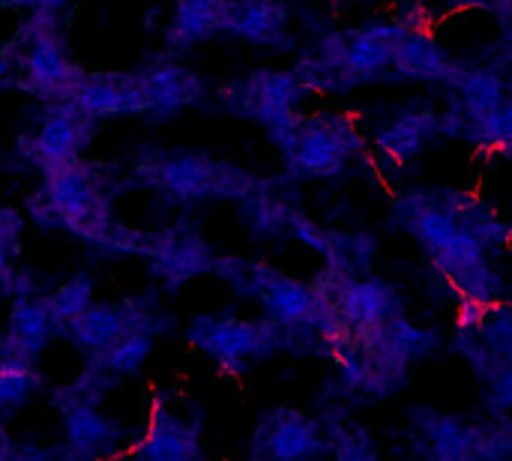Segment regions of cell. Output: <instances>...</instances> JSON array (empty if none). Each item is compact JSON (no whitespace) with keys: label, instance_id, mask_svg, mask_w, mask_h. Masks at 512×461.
Listing matches in <instances>:
<instances>
[{"label":"cell","instance_id":"cell-1","mask_svg":"<svg viewBox=\"0 0 512 461\" xmlns=\"http://www.w3.org/2000/svg\"><path fill=\"white\" fill-rule=\"evenodd\" d=\"M405 21H372L321 36L294 66L309 93H348L393 75Z\"/></svg>","mask_w":512,"mask_h":461},{"label":"cell","instance_id":"cell-2","mask_svg":"<svg viewBox=\"0 0 512 461\" xmlns=\"http://www.w3.org/2000/svg\"><path fill=\"white\" fill-rule=\"evenodd\" d=\"M216 264L225 267L222 276H228V282L237 291L261 303L264 315L276 321L288 333L291 342H297L300 336H309L318 342V351H321L318 327L330 309V300L318 285L285 276L282 270L267 267V264H249V261H234V258L216 261Z\"/></svg>","mask_w":512,"mask_h":461},{"label":"cell","instance_id":"cell-3","mask_svg":"<svg viewBox=\"0 0 512 461\" xmlns=\"http://www.w3.org/2000/svg\"><path fill=\"white\" fill-rule=\"evenodd\" d=\"M288 174L306 180H330L363 156L366 138L348 114L321 111L300 117L294 132L279 144Z\"/></svg>","mask_w":512,"mask_h":461},{"label":"cell","instance_id":"cell-4","mask_svg":"<svg viewBox=\"0 0 512 461\" xmlns=\"http://www.w3.org/2000/svg\"><path fill=\"white\" fill-rule=\"evenodd\" d=\"M189 342L207 357H213L225 372H246L252 363L273 357L291 339L267 315L261 321L201 315L189 327Z\"/></svg>","mask_w":512,"mask_h":461},{"label":"cell","instance_id":"cell-5","mask_svg":"<svg viewBox=\"0 0 512 461\" xmlns=\"http://www.w3.org/2000/svg\"><path fill=\"white\" fill-rule=\"evenodd\" d=\"M306 93L309 90L294 69H258L228 87V105L237 114L261 123L270 141L279 147L300 123V102Z\"/></svg>","mask_w":512,"mask_h":461},{"label":"cell","instance_id":"cell-6","mask_svg":"<svg viewBox=\"0 0 512 461\" xmlns=\"http://www.w3.org/2000/svg\"><path fill=\"white\" fill-rule=\"evenodd\" d=\"M159 189L183 198V201H201V198H252V189L258 186L246 171H237L225 162H216L201 153H177L162 162H156L147 174Z\"/></svg>","mask_w":512,"mask_h":461},{"label":"cell","instance_id":"cell-7","mask_svg":"<svg viewBox=\"0 0 512 461\" xmlns=\"http://www.w3.org/2000/svg\"><path fill=\"white\" fill-rule=\"evenodd\" d=\"M315 285L330 297L333 309L339 312L354 339H366L390 318L402 315L396 288L378 276H357L327 267V279H318Z\"/></svg>","mask_w":512,"mask_h":461},{"label":"cell","instance_id":"cell-8","mask_svg":"<svg viewBox=\"0 0 512 461\" xmlns=\"http://www.w3.org/2000/svg\"><path fill=\"white\" fill-rule=\"evenodd\" d=\"M57 222L72 228L81 237L99 240L108 225V204L81 162H66L45 171V198Z\"/></svg>","mask_w":512,"mask_h":461},{"label":"cell","instance_id":"cell-9","mask_svg":"<svg viewBox=\"0 0 512 461\" xmlns=\"http://www.w3.org/2000/svg\"><path fill=\"white\" fill-rule=\"evenodd\" d=\"M252 456L255 459L300 461L330 456L327 444V426L318 417H309L297 408H276L267 411L252 438Z\"/></svg>","mask_w":512,"mask_h":461},{"label":"cell","instance_id":"cell-10","mask_svg":"<svg viewBox=\"0 0 512 461\" xmlns=\"http://www.w3.org/2000/svg\"><path fill=\"white\" fill-rule=\"evenodd\" d=\"M411 426H414V438L420 441L417 450L423 456H429V459H480L483 423H471V420H465L459 414L414 408L411 411Z\"/></svg>","mask_w":512,"mask_h":461},{"label":"cell","instance_id":"cell-11","mask_svg":"<svg viewBox=\"0 0 512 461\" xmlns=\"http://www.w3.org/2000/svg\"><path fill=\"white\" fill-rule=\"evenodd\" d=\"M444 132V114L432 105H408L399 108L390 120L375 129V150L390 162L417 159L438 135Z\"/></svg>","mask_w":512,"mask_h":461},{"label":"cell","instance_id":"cell-12","mask_svg":"<svg viewBox=\"0 0 512 461\" xmlns=\"http://www.w3.org/2000/svg\"><path fill=\"white\" fill-rule=\"evenodd\" d=\"M462 63L450 57V51L420 24L405 21L399 42H396V57H393V75L402 81H441L453 84L459 75Z\"/></svg>","mask_w":512,"mask_h":461},{"label":"cell","instance_id":"cell-13","mask_svg":"<svg viewBox=\"0 0 512 461\" xmlns=\"http://www.w3.org/2000/svg\"><path fill=\"white\" fill-rule=\"evenodd\" d=\"M87 114H81L75 105L54 111L42 129L36 132V138L30 141V156L42 165V171L66 165V162H78V150L87 141Z\"/></svg>","mask_w":512,"mask_h":461},{"label":"cell","instance_id":"cell-14","mask_svg":"<svg viewBox=\"0 0 512 461\" xmlns=\"http://www.w3.org/2000/svg\"><path fill=\"white\" fill-rule=\"evenodd\" d=\"M69 102L93 117H108V114H126V111H147L141 81L138 78H123L117 81L114 75H99V78H81L69 96Z\"/></svg>","mask_w":512,"mask_h":461},{"label":"cell","instance_id":"cell-15","mask_svg":"<svg viewBox=\"0 0 512 461\" xmlns=\"http://www.w3.org/2000/svg\"><path fill=\"white\" fill-rule=\"evenodd\" d=\"M141 330V315L135 306H87L78 318L69 321V333L72 339L93 354L108 351L114 342H120L123 336Z\"/></svg>","mask_w":512,"mask_h":461},{"label":"cell","instance_id":"cell-16","mask_svg":"<svg viewBox=\"0 0 512 461\" xmlns=\"http://www.w3.org/2000/svg\"><path fill=\"white\" fill-rule=\"evenodd\" d=\"M225 30L255 45H285L288 9L282 0H231Z\"/></svg>","mask_w":512,"mask_h":461},{"label":"cell","instance_id":"cell-17","mask_svg":"<svg viewBox=\"0 0 512 461\" xmlns=\"http://www.w3.org/2000/svg\"><path fill=\"white\" fill-rule=\"evenodd\" d=\"M198 423L180 420L168 411H156L147 438L138 444V456L150 461H189L201 456Z\"/></svg>","mask_w":512,"mask_h":461},{"label":"cell","instance_id":"cell-18","mask_svg":"<svg viewBox=\"0 0 512 461\" xmlns=\"http://www.w3.org/2000/svg\"><path fill=\"white\" fill-rule=\"evenodd\" d=\"M27 75H30V87L39 90L42 96H66V99L72 96L75 84L84 78L66 60L60 42L51 33H39L33 39L27 54Z\"/></svg>","mask_w":512,"mask_h":461},{"label":"cell","instance_id":"cell-19","mask_svg":"<svg viewBox=\"0 0 512 461\" xmlns=\"http://www.w3.org/2000/svg\"><path fill=\"white\" fill-rule=\"evenodd\" d=\"M138 81H141L144 105L153 114H174V111L198 102V96L204 90L195 72L174 66V63L156 66L147 75H141Z\"/></svg>","mask_w":512,"mask_h":461},{"label":"cell","instance_id":"cell-20","mask_svg":"<svg viewBox=\"0 0 512 461\" xmlns=\"http://www.w3.org/2000/svg\"><path fill=\"white\" fill-rule=\"evenodd\" d=\"M57 318L48 306V300H18L9 318V348L21 357H36L54 336Z\"/></svg>","mask_w":512,"mask_h":461},{"label":"cell","instance_id":"cell-21","mask_svg":"<svg viewBox=\"0 0 512 461\" xmlns=\"http://www.w3.org/2000/svg\"><path fill=\"white\" fill-rule=\"evenodd\" d=\"M63 411H66V444L78 456H99L117 444L120 429L111 420H105L90 402H69Z\"/></svg>","mask_w":512,"mask_h":461},{"label":"cell","instance_id":"cell-22","mask_svg":"<svg viewBox=\"0 0 512 461\" xmlns=\"http://www.w3.org/2000/svg\"><path fill=\"white\" fill-rule=\"evenodd\" d=\"M216 267L207 243L192 234H174L156 249V270L165 276L168 285H183L186 279L207 273Z\"/></svg>","mask_w":512,"mask_h":461},{"label":"cell","instance_id":"cell-23","mask_svg":"<svg viewBox=\"0 0 512 461\" xmlns=\"http://www.w3.org/2000/svg\"><path fill=\"white\" fill-rule=\"evenodd\" d=\"M228 3L231 0H177L171 42L192 45L198 39H207L216 30H225Z\"/></svg>","mask_w":512,"mask_h":461},{"label":"cell","instance_id":"cell-24","mask_svg":"<svg viewBox=\"0 0 512 461\" xmlns=\"http://www.w3.org/2000/svg\"><path fill=\"white\" fill-rule=\"evenodd\" d=\"M36 387H39V378L30 366V357L6 351V357L0 360V408L6 411V408L24 405Z\"/></svg>","mask_w":512,"mask_h":461},{"label":"cell","instance_id":"cell-25","mask_svg":"<svg viewBox=\"0 0 512 461\" xmlns=\"http://www.w3.org/2000/svg\"><path fill=\"white\" fill-rule=\"evenodd\" d=\"M153 348V336L150 330H135L129 336H123L120 342H114L108 351H102V369L114 372V375H126V372H135L147 354Z\"/></svg>","mask_w":512,"mask_h":461},{"label":"cell","instance_id":"cell-26","mask_svg":"<svg viewBox=\"0 0 512 461\" xmlns=\"http://www.w3.org/2000/svg\"><path fill=\"white\" fill-rule=\"evenodd\" d=\"M327 444H330V456H339V459H372L375 456L372 435L348 420L327 426Z\"/></svg>","mask_w":512,"mask_h":461},{"label":"cell","instance_id":"cell-27","mask_svg":"<svg viewBox=\"0 0 512 461\" xmlns=\"http://www.w3.org/2000/svg\"><path fill=\"white\" fill-rule=\"evenodd\" d=\"M90 297H93V279L87 273H78L63 288H57V294H51L48 306L60 324H69L72 318H78L90 306Z\"/></svg>","mask_w":512,"mask_h":461},{"label":"cell","instance_id":"cell-28","mask_svg":"<svg viewBox=\"0 0 512 461\" xmlns=\"http://www.w3.org/2000/svg\"><path fill=\"white\" fill-rule=\"evenodd\" d=\"M486 387V402L495 417H512V360H495L477 372Z\"/></svg>","mask_w":512,"mask_h":461},{"label":"cell","instance_id":"cell-29","mask_svg":"<svg viewBox=\"0 0 512 461\" xmlns=\"http://www.w3.org/2000/svg\"><path fill=\"white\" fill-rule=\"evenodd\" d=\"M498 18H501V51H504V60L512 66V6L510 9H504V12H498Z\"/></svg>","mask_w":512,"mask_h":461},{"label":"cell","instance_id":"cell-30","mask_svg":"<svg viewBox=\"0 0 512 461\" xmlns=\"http://www.w3.org/2000/svg\"><path fill=\"white\" fill-rule=\"evenodd\" d=\"M9 456H12V441H9L6 429L0 426V461H6Z\"/></svg>","mask_w":512,"mask_h":461},{"label":"cell","instance_id":"cell-31","mask_svg":"<svg viewBox=\"0 0 512 461\" xmlns=\"http://www.w3.org/2000/svg\"><path fill=\"white\" fill-rule=\"evenodd\" d=\"M42 9H54V6H60V3H66V0H36Z\"/></svg>","mask_w":512,"mask_h":461}]
</instances>
